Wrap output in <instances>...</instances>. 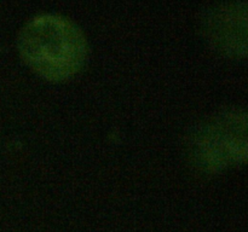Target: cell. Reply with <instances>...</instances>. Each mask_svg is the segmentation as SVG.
<instances>
[{
    "mask_svg": "<svg viewBox=\"0 0 248 232\" xmlns=\"http://www.w3.org/2000/svg\"><path fill=\"white\" fill-rule=\"evenodd\" d=\"M22 60L36 75L52 82L74 77L89 56L85 34L64 16L41 14L29 19L18 35Z\"/></svg>",
    "mask_w": 248,
    "mask_h": 232,
    "instance_id": "cell-1",
    "label": "cell"
},
{
    "mask_svg": "<svg viewBox=\"0 0 248 232\" xmlns=\"http://www.w3.org/2000/svg\"><path fill=\"white\" fill-rule=\"evenodd\" d=\"M190 157L206 174L248 164V106L219 111L201 123L191 138Z\"/></svg>",
    "mask_w": 248,
    "mask_h": 232,
    "instance_id": "cell-2",
    "label": "cell"
},
{
    "mask_svg": "<svg viewBox=\"0 0 248 232\" xmlns=\"http://www.w3.org/2000/svg\"><path fill=\"white\" fill-rule=\"evenodd\" d=\"M205 36L227 57L248 58V1L213 6L203 19Z\"/></svg>",
    "mask_w": 248,
    "mask_h": 232,
    "instance_id": "cell-3",
    "label": "cell"
}]
</instances>
